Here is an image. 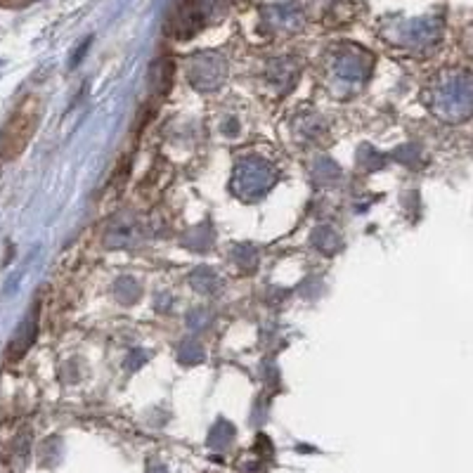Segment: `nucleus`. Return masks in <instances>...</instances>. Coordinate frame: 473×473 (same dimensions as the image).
Segmentation results:
<instances>
[{
    "instance_id": "obj_1",
    "label": "nucleus",
    "mask_w": 473,
    "mask_h": 473,
    "mask_svg": "<svg viewBox=\"0 0 473 473\" xmlns=\"http://www.w3.org/2000/svg\"><path fill=\"white\" fill-rule=\"evenodd\" d=\"M41 117H43V105L36 95H29L14 107L0 130V164H10L24 154L29 142L36 136Z\"/></svg>"
},
{
    "instance_id": "obj_2",
    "label": "nucleus",
    "mask_w": 473,
    "mask_h": 473,
    "mask_svg": "<svg viewBox=\"0 0 473 473\" xmlns=\"http://www.w3.org/2000/svg\"><path fill=\"white\" fill-rule=\"evenodd\" d=\"M36 0H0V7H26Z\"/></svg>"
}]
</instances>
